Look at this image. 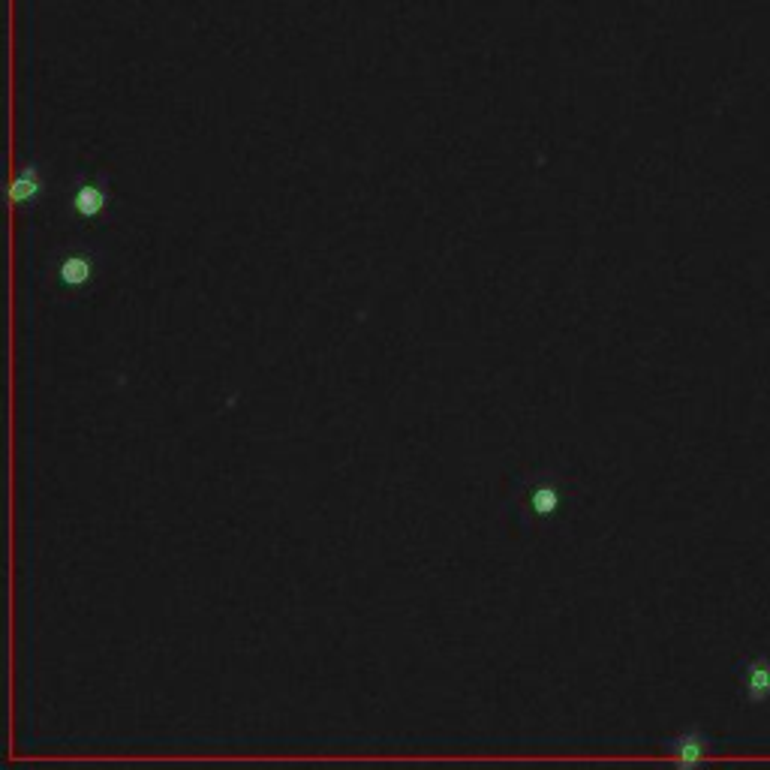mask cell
Returning a JSON list of instances; mask_svg holds the SVG:
<instances>
[{
	"label": "cell",
	"instance_id": "cell-1",
	"mask_svg": "<svg viewBox=\"0 0 770 770\" xmlns=\"http://www.w3.org/2000/svg\"><path fill=\"white\" fill-rule=\"evenodd\" d=\"M569 506V482L563 470H536L530 476H518L512 482V491L503 503L500 521L515 536H536L557 524L566 515Z\"/></svg>",
	"mask_w": 770,
	"mask_h": 770
},
{
	"label": "cell",
	"instance_id": "cell-2",
	"mask_svg": "<svg viewBox=\"0 0 770 770\" xmlns=\"http://www.w3.org/2000/svg\"><path fill=\"white\" fill-rule=\"evenodd\" d=\"M106 265H109L106 250L94 241L79 238V241L64 244L49 259L46 277L55 286V292H61L67 298H88L94 292V286L100 283Z\"/></svg>",
	"mask_w": 770,
	"mask_h": 770
},
{
	"label": "cell",
	"instance_id": "cell-3",
	"mask_svg": "<svg viewBox=\"0 0 770 770\" xmlns=\"http://www.w3.org/2000/svg\"><path fill=\"white\" fill-rule=\"evenodd\" d=\"M70 214L85 226H109L115 220V193H112V175L109 172H79L70 196H67Z\"/></svg>",
	"mask_w": 770,
	"mask_h": 770
},
{
	"label": "cell",
	"instance_id": "cell-4",
	"mask_svg": "<svg viewBox=\"0 0 770 770\" xmlns=\"http://www.w3.org/2000/svg\"><path fill=\"white\" fill-rule=\"evenodd\" d=\"M46 190H49V181H46V166L37 160V157H28L22 163V169L13 175L10 181V205L19 208V211H31L37 208L43 199H46Z\"/></svg>",
	"mask_w": 770,
	"mask_h": 770
},
{
	"label": "cell",
	"instance_id": "cell-5",
	"mask_svg": "<svg viewBox=\"0 0 770 770\" xmlns=\"http://www.w3.org/2000/svg\"><path fill=\"white\" fill-rule=\"evenodd\" d=\"M737 683L746 704L770 701V656H746L737 662Z\"/></svg>",
	"mask_w": 770,
	"mask_h": 770
},
{
	"label": "cell",
	"instance_id": "cell-6",
	"mask_svg": "<svg viewBox=\"0 0 770 770\" xmlns=\"http://www.w3.org/2000/svg\"><path fill=\"white\" fill-rule=\"evenodd\" d=\"M710 749H713V740H710V734H707L704 728H698V725H692V728H686V731H680V734L662 740V752L671 755V758H674L677 764H683V767L701 764V761L710 755Z\"/></svg>",
	"mask_w": 770,
	"mask_h": 770
}]
</instances>
